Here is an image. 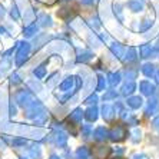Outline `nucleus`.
Wrapping results in <instances>:
<instances>
[{"label":"nucleus","instance_id":"9d476101","mask_svg":"<svg viewBox=\"0 0 159 159\" xmlns=\"http://www.w3.org/2000/svg\"><path fill=\"white\" fill-rule=\"evenodd\" d=\"M142 90H143L145 95H151V93L153 92V86L148 85V83H143V85H142Z\"/></svg>","mask_w":159,"mask_h":159},{"label":"nucleus","instance_id":"9b49d317","mask_svg":"<svg viewBox=\"0 0 159 159\" xmlns=\"http://www.w3.org/2000/svg\"><path fill=\"white\" fill-rule=\"evenodd\" d=\"M141 102H142V100L139 99V98H132V99L129 100V105L132 107H139V106H141Z\"/></svg>","mask_w":159,"mask_h":159},{"label":"nucleus","instance_id":"ddd939ff","mask_svg":"<svg viewBox=\"0 0 159 159\" xmlns=\"http://www.w3.org/2000/svg\"><path fill=\"white\" fill-rule=\"evenodd\" d=\"M15 146H20V145H26V139H15L13 141Z\"/></svg>","mask_w":159,"mask_h":159},{"label":"nucleus","instance_id":"1a4fd4ad","mask_svg":"<svg viewBox=\"0 0 159 159\" xmlns=\"http://www.w3.org/2000/svg\"><path fill=\"white\" fill-rule=\"evenodd\" d=\"M82 119V111L80 109H78V111H75L73 113H72V120L73 122H80Z\"/></svg>","mask_w":159,"mask_h":159},{"label":"nucleus","instance_id":"f3484780","mask_svg":"<svg viewBox=\"0 0 159 159\" xmlns=\"http://www.w3.org/2000/svg\"><path fill=\"white\" fill-rule=\"evenodd\" d=\"M153 125H155V128H156V129H159V118L153 120Z\"/></svg>","mask_w":159,"mask_h":159},{"label":"nucleus","instance_id":"20e7f679","mask_svg":"<svg viewBox=\"0 0 159 159\" xmlns=\"http://www.w3.org/2000/svg\"><path fill=\"white\" fill-rule=\"evenodd\" d=\"M55 141H56V145L65 146V145H66V141H67V136L63 132H57L56 133V136H55Z\"/></svg>","mask_w":159,"mask_h":159},{"label":"nucleus","instance_id":"aec40b11","mask_svg":"<svg viewBox=\"0 0 159 159\" xmlns=\"http://www.w3.org/2000/svg\"><path fill=\"white\" fill-rule=\"evenodd\" d=\"M23 159H26V158H23Z\"/></svg>","mask_w":159,"mask_h":159},{"label":"nucleus","instance_id":"f03ea898","mask_svg":"<svg viewBox=\"0 0 159 159\" xmlns=\"http://www.w3.org/2000/svg\"><path fill=\"white\" fill-rule=\"evenodd\" d=\"M95 139L96 141H105L106 139V136H107V130L105 129V128H98L96 130H95Z\"/></svg>","mask_w":159,"mask_h":159},{"label":"nucleus","instance_id":"f8f14e48","mask_svg":"<svg viewBox=\"0 0 159 159\" xmlns=\"http://www.w3.org/2000/svg\"><path fill=\"white\" fill-rule=\"evenodd\" d=\"M103 118L106 119V120H109V119L112 118V109L111 107H103Z\"/></svg>","mask_w":159,"mask_h":159},{"label":"nucleus","instance_id":"423d86ee","mask_svg":"<svg viewBox=\"0 0 159 159\" xmlns=\"http://www.w3.org/2000/svg\"><path fill=\"white\" fill-rule=\"evenodd\" d=\"M98 118V111L93 107V109H89L88 112H86V119L88 120H96Z\"/></svg>","mask_w":159,"mask_h":159},{"label":"nucleus","instance_id":"7ed1b4c3","mask_svg":"<svg viewBox=\"0 0 159 159\" xmlns=\"http://www.w3.org/2000/svg\"><path fill=\"white\" fill-rule=\"evenodd\" d=\"M76 156H78V159H89L90 151H89L88 148H85V146H82V148H79L78 151H76Z\"/></svg>","mask_w":159,"mask_h":159},{"label":"nucleus","instance_id":"0eeeda50","mask_svg":"<svg viewBox=\"0 0 159 159\" xmlns=\"http://www.w3.org/2000/svg\"><path fill=\"white\" fill-rule=\"evenodd\" d=\"M109 151H111L109 148H99L96 152H95V155H96L99 159H102V158H105V155L109 153Z\"/></svg>","mask_w":159,"mask_h":159},{"label":"nucleus","instance_id":"6ab92c4d","mask_svg":"<svg viewBox=\"0 0 159 159\" xmlns=\"http://www.w3.org/2000/svg\"><path fill=\"white\" fill-rule=\"evenodd\" d=\"M111 159H123V158H120V156H115V158H111Z\"/></svg>","mask_w":159,"mask_h":159},{"label":"nucleus","instance_id":"a211bd4d","mask_svg":"<svg viewBox=\"0 0 159 159\" xmlns=\"http://www.w3.org/2000/svg\"><path fill=\"white\" fill-rule=\"evenodd\" d=\"M49 159H60V158H59V156H56V155H52V156H50V158H49Z\"/></svg>","mask_w":159,"mask_h":159},{"label":"nucleus","instance_id":"6e6552de","mask_svg":"<svg viewBox=\"0 0 159 159\" xmlns=\"http://www.w3.org/2000/svg\"><path fill=\"white\" fill-rule=\"evenodd\" d=\"M158 107H159L158 100H152L151 105H149V107H148V111H146V113H148V115H151L152 112H155L156 109H158Z\"/></svg>","mask_w":159,"mask_h":159},{"label":"nucleus","instance_id":"4468645a","mask_svg":"<svg viewBox=\"0 0 159 159\" xmlns=\"http://www.w3.org/2000/svg\"><path fill=\"white\" fill-rule=\"evenodd\" d=\"M133 135H135V138H133V141L135 142H138V139H141V132H139V130H135Z\"/></svg>","mask_w":159,"mask_h":159},{"label":"nucleus","instance_id":"2eb2a0df","mask_svg":"<svg viewBox=\"0 0 159 159\" xmlns=\"http://www.w3.org/2000/svg\"><path fill=\"white\" fill-rule=\"evenodd\" d=\"M83 136H85V138L89 136V128H88V126H85V128H83Z\"/></svg>","mask_w":159,"mask_h":159},{"label":"nucleus","instance_id":"39448f33","mask_svg":"<svg viewBox=\"0 0 159 159\" xmlns=\"http://www.w3.org/2000/svg\"><path fill=\"white\" fill-rule=\"evenodd\" d=\"M30 156L32 158H36V159H39L42 156V151H40V146H32L30 148Z\"/></svg>","mask_w":159,"mask_h":159},{"label":"nucleus","instance_id":"f257e3e1","mask_svg":"<svg viewBox=\"0 0 159 159\" xmlns=\"http://www.w3.org/2000/svg\"><path fill=\"white\" fill-rule=\"evenodd\" d=\"M125 136H126V132L123 128H115V129L111 132V139L115 142H119V141H122V139H125Z\"/></svg>","mask_w":159,"mask_h":159},{"label":"nucleus","instance_id":"dca6fc26","mask_svg":"<svg viewBox=\"0 0 159 159\" xmlns=\"http://www.w3.org/2000/svg\"><path fill=\"white\" fill-rule=\"evenodd\" d=\"M133 159H148V156L146 155H135Z\"/></svg>","mask_w":159,"mask_h":159}]
</instances>
